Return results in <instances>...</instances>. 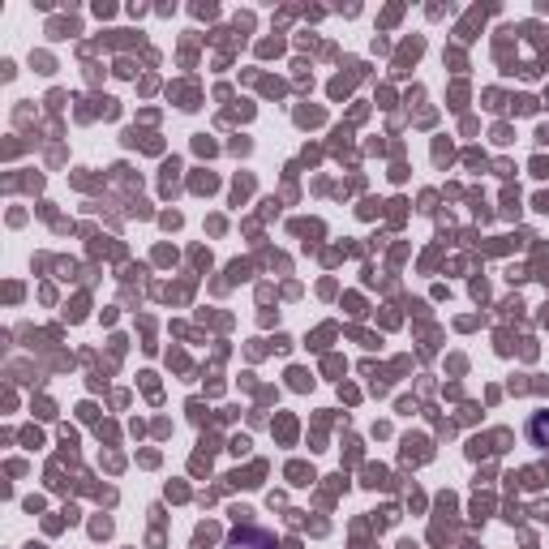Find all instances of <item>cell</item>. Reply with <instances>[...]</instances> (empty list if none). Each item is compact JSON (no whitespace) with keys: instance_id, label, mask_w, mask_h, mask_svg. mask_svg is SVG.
<instances>
[{"instance_id":"6da1fadb","label":"cell","mask_w":549,"mask_h":549,"mask_svg":"<svg viewBox=\"0 0 549 549\" xmlns=\"http://www.w3.org/2000/svg\"><path fill=\"white\" fill-rule=\"evenodd\" d=\"M528 434H532V443L536 446H549V416H536Z\"/></svg>"}]
</instances>
